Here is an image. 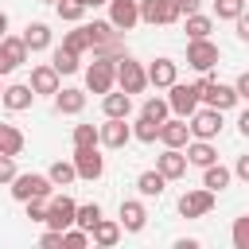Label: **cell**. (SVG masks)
<instances>
[{
	"label": "cell",
	"instance_id": "1",
	"mask_svg": "<svg viewBox=\"0 0 249 249\" xmlns=\"http://www.w3.org/2000/svg\"><path fill=\"white\" fill-rule=\"evenodd\" d=\"M8 187H12V198L16 202H31V198H51L54 195L51 175H39V171H19Z\"/></svg>",
	"mask_w": 249,
	"mask_h": 249
},
{
	"label": "cell",
	"instance_id": "2",
	"mask_svg": "<svg viewBox=\"0 0 249 249\" xmlns=\"http://www.w3.org/2000/svg\"><path fill=\"white\" fill-rule=\"evenodd\" d=\"M218 58H222V51L214 39H187V66H195L198 74H210L218 66Z\"/></svg>",
	"mask_w": 249,
	"mask_h": 249
},
{
	"label": "cell",
	"instance_id": "3",
	"mask_svg": "<svg viewBox=\"0 0 249 249\" xmlns=\"http://www.w3.org/2000/svg\"><path fill=\"white\" fill-rule=\"evenodd\" d=\"M198 101H202L198 82H175V86L167 89V105H171L175 117H191V113L198 109Z\"/></svg>",
	"mask_w": 249,
	"mask_h": 249
},
{
	"label": "cell",
	"instance_id": "4",
	"mask_svg": "<svg viewBox=\"0 0 249 249\" xmlns=\"http://www.w3.org/2000/svg\"><path fill=\"white\" fill-rule=\"evenodd\" d=\"M179 19L183 16H179L175 0H140V23H148V27H171Z\"/></svg>",
	"mask_w": 249,
	"mask_h": 249
},
{
	"label": "cell",
	"instance_id": "5",
	"mask_svg": "<svg viewBox=\"0 0 249 249\" xmlns=\"http://www.w3.org/2000/svg\"><path fill=\"white\" fill-rule=\"evenodd\" d=\"M117 89H124V93H144L148 89V70L128 54L117 58Z\"/></svg>",
	"mask_w": 249,
	"mask_h": 249
},
{
	"label": "cell",
	"instance_id": "6",
	"mask_svg": "<svg viewBox=\"0 0 249 249\" xmlns=\"http://www.w3.org/2000/svg\"><path fill=\"white\" fill-rule=\"evenodd\" d=\"M113 86H117V62H109V58H93V62L86 66V89L105 97Z\"/></svg>",
	"mask_w": 249,
	"mask_h": 249
},
{
	"label": "cell",
	"instance_id": "7",
	"mask_svg": "<svg viewBox=\"0 0 249 249\" xmlns=\"http://www.w3.org/2000/svg\"><path fill=\"white\" fill-rule=\"evenodd\" d=\"M198 89H202V101H206V105H214V109H222V113H226V109H233V105L241 101L233 86H226V82H218V78H210V74L198 82Z\"/></svg>",
	"mask_w": 249,
	"mask_h": 249
},
{
	"label": "cell",
	"instance_id": "8",
	"mask_svg": "<svg viewBox=\"0 0 249 249\" xmlns=\"http://www.w3.org/2000/svg\"><path fill=\"white\" fill-rule=\"evenodd\" d=\"M78 218V202L70 195H51L47 198V226L51 230H70Z\"/></svg>",
	"mask_w": 249,
	"mask_h": 249
},
{
	"label": "cell",
	"instance_id": "9",
	"mask_svg": "<svg viewBox=\"0 0 249 249\" xmlns=\"http://www.w3.org/2000/svg\"><path fill=\"white\" fill-rule=\"evenodd\" d=\"M210 210H214V191H210V187L183 191V198H179V214H183V218H206Z\"/></svg>",
	"mask_w": 249,
	"mask_h": 249
},
{
	"label": "cell",
	"instance_id": "10",
	"mask_svg": "<svg viewBox=\"0 0 249 249\" xmlns=\"http://www.w3.org/2000/svg\"><path fill=\"white\" fill-rule=\"evenodd\" d=\"M27 62V43H23V35H4L0 39V78H8L16 66H23Z\"/></svg>",
	"mask_w": 249,
	"mask_h": 249
},
{
	"label": "cell",
	"instance_id": "11",
	"mask_svg": "<svg viewBox=\"0 0 249 249\" xmlns=\"http://www.w3.org/2000/svg\"><path fill=\"white\" fill-rule=\"evenodd\" d=\"M218 132H222V109L206 105V109H195V113H191V136H198V140H214Z\"/></svg>",
	"mask_w": 249,
	"mask_h": 249
},
{
	"label": "cell",
	"instance_id": "12",
	"mask_svg": "<svg viewBox=\"0 0 249 249\" xmlns=\"http://www.w3.org/2000/svg\"><path fill=\"white\" fill-rule=\"evenodd\" d=\"M74 167H78V179H101L105 175V156L97 152V144L89 148H74Z\"/></svg>",
	"mask_w": 249,
	"mask_h": 249
},
{
	"label": "cell",
	"instance_id": "13",
	"mask_svg": "<svg viewBox=\"0 0 249 249\" xmlns=\"http://www.w3.org/2000/svg\"><path fill=\"white\" fill-rule=\"evenodd\" d=\"M109 23L117 31H132L140 23V0H109Z\"/></svg>",
	"mask_w": 249,
	"mask_h": 249
},
{
	"label": "cell",
	"instance_id": "14",
	"mask_svg": "<svg viewBox=\"0 0 249 249\" xmlns=\"http://www.w3.org/2000/svg\"><path fill=\"white\" fill-rule=\"evenodd\" d=\"M128 117H105V124H101V148H124L128 140H132V124H124Z\"/></svg>",
	"mask_w": 249,
	"mask_h": 249
},
{
	"label": "cell",
	"instance_id": "15",
	"mask_svg": "<svg viewBox=\"0 0 249 249\" xmlns=\"http://www.w3.org/2000/svg\"><path fill=\"white\" fill-rule=\"evenodd\" d=\"M175 82H179V66H175L171 58L160 54V58L148 62V86H156V89H171Z\"/></svg>",
	"mask_w": 249,
	"mask_h": 249
},
{
	"label": "cell",
	"instance_id": "16",
	"mask_svg": "<svg viewBox=\"0 0 249 249\" xmlns=\"http://www.w3.org/2000/svg\"><path fill=\"white\" fill-rule=\"evenodd\" d=\"M187 140H191L187 117H171V121L160 124V144H163V148H187Z\"/></svg>",
	"mask_w": 249,
	"mask_h": 249
},
{
	"label": "cell",
	"instance_id": "17",
	"mask_svg": "<svg viewBox=\"0 0 249 249\" xmlns=\"http://www.w3.org/2000/svg\"><path fill=\"white\" fill-rule=\"evenodd\" d=\"M58 78H62V74L54 70V62H39V66H31V89H35V93H51V97H54V93L62 89Z\"/></svg>",
	"mask_w": 249,
	"mask_h": 249
},
{
	"label": "cell",
	"instance_id": "18",
	"mask_svg": "<svg viewBox=\"0 0 249 249\" xmlns=\"http://www.w3.org/2000/svg\"><path fill=\"white\" fill-rule=\"evenodd\" d=\"M39 93L31 89V82L23 86V82H16V86H8L4 93H0V101H4V109L8 113H23V109H31V101H35Z\"/></svg>",
	"mask_w": 249,
	"mask_h": 249
},
{
	"label": "cell",
	"instance_id": "19",
	"mask_svg": "<svg viewBox=\"0 0 249 249\" xmlns=\"http://www.w3.org/2000/svg\"><path fill=\"white\" fill-rule=\"evenodd\" d=\"M156 167H160L167 179H183L191 163H187V152H179V148H163V152L156 156Z\"/></svg>",
	"mask_w": 249,
	"mask_h": 249
},
{
	"label": "cell",
	"instance_id": "20",
	"mask_svg": "<svg viewBox=\"0 0 249 249\" xmlns=\"http://www.w3.org/2000/svg\"><path fill=\"white\" fill-rule=\"evenodd\" d=\"M187 163L191 167H210V163H218V148H214V140H187Z\"/></svg>",
	"mask_w": 249,
	"mask_h": 249
},
{
	"label": "cell",
	"instance_id": "21",
	"mask_svg": "<svg viewBox=\"0 0 249 249\" xmlns=\"http://www.w3.org/2000/svg\"><path fill=\"white\" fill-rule=\"evenodd\" d=\"M136 191H140L144 198H160V195L167 191V175H163L160 167H152V171H140V175H136Z\"/></svg>",
	"mask_w": 249,
	"mask_h": 249
},
{
	"label": "cell",
	"instance_id": "22",
	"mask_svg": "<svg viewBox=\"0 0 249 249\" xmlns=\"http://www.w3.org/2000/svg\"><path fill=\"white\" fill-rule=\"evenodd\" d=\"M144 222H148V210H144V202H136V198H124V202H121V226H124L128 233H140V230H144Z\"/></svg>",
	"mask_w": 249,
	"mask_h": 249
},
{
	"label": "cell",
	"instance_id": "23",
	"mask_svg": "<svg viewBox=\"0 0 249 249\" xmlns=\"http://www.w3.org/2000/svg\"><path fill=\"white\" fill-rule=\"evenodd\" d=\"M121 233H124V226H121V222H113V218H101V222L89 230L93 245H101V249H113V245L121 241Z\"/></svg>",
	"mask_w": 249,
	"mask_h": 249
},
{
	"label": "cell",
	"instance_id": "24",
	"mask_svg": "<svg viewBox=\"0 0 249 249\" xmlns=\"http://www.w3.org/2000/svg\"><path fill=\"white\" fill-rule=\"evenodd\" d=\"M54 109H58V113H66V117H78V113L86 109V93L66 86V89H58V93H54Z\"/></svg>",
	"mask_w": 249,
	"mask_h": 249
},
{
	"label": "cell",
	"instance_id": "25",
	"mask_svg": "<svg viewBox=\"0 0 249 249\" xmlns=\"http://www.w3.org/2000/svg\"><path fill=\"white\" fill-rule=\"evenodd\" d=\"M101 109H105V117H128L132 113V93H124V89H109L105 97H101Z\"/></svg>",
	"mask_w": 249,
	"mask_h": 249
},
{
	"label": "cell",
	"instance_id": "26",
	"mask_svg": "<svg viewBox=\"0 0 249 249\" xmlns=\"http://www.w3.org/2000/svg\"><path fill=\"white\" fill-rule=\"evenodd\" d=\"M23 148H27V136H23L16 124H4V121H0V152H4V156H19Z\"/></svg>",
	"mask_w": 249,
	"mask_h": 249
},
{
	"label": "cell",
	"instance_id": "27",
	"mask_svg": "<svg viewBox=\"0 0 249 249\" xmlns=\"http://www.w3.org/2000/svg\"><path fill=\"white\" fill-rule=\"evenodd\" d=\"M23 43H27V51H47V47H51V27H47L43 19L27 23V27H23Z\"/></svg>",
	"mask_w": 249,
	"mask_h": 249
},
{
	"label": "cell",
	"instance_id": "28",
	"mask_svg": "<svg viewBox=\"0 0 249 249\" xmlns=\"http://www.w3.org/2000/svg\"><path fill=\"white\" fill-rule=\"evenodd\" d=\"M62 47H70L74 54H82V51H93L89 23H74V31H66V35H62Z\"/></svg>",
	"mask_w": 249,
	"mask_h": 249
},
{
	"label": "cell",
	"instance_id": "29",
	"mask_svg": "<svg viewBox=\"0 0 249 249\" xmlns=\"http://www.w3.org/2000/svg\"><path fill=\"white\" fill-rule=\"evenodd\" d=\"M230 179H233V171H230V167H222V163L202 167V187H210L214 195H218V191H226V187H230Z\"/></svg>",
	"mask_w": 249,
	"mask_h": 249
},
{
	"label": "cell",
	"instance_id": "30",
	"mask_svg": "<svg viewBox=\"0 0 249 249\" xmlns=\"http://www.w3.org/2000/svg\"><path fill=\"white\" fill-rule=\"evenodd\" d=\"M47 175H51L54 187H70V183L78 179V167H74V160H54V163L47 167Z\"/></svg>",
	"mask_w": 249,
	"mask_h": 249
},
{
	"label": "cell",
	"instance_id": "31",
	"mask_svg": "<svg viewBox=\"0 0 249 249\" xmlns=\"http://www.w3.org/2000/svg\"><path fill=\"white\" fill-rule=\"evenodd\" d=\"M210 31H214V19L210 16H202V12H191L187 16V39H210Z\"/></svg>",
	"mask_w": 249,
	"mask_h": 249
},
{
	"label": "cell",
	"instance_id": "32",
	"mask_svg": "<svg viewBox=\"0 0 249 249\" xmlns=\"http://www.w3.org/2000/svg\"><path fill=\"white\" fill-rule=\"evenodd\" d=\"M89 35H93V47H105V43H117V39H121V31H117L109 19H93V23H89Z\"/></svg>",
	"mask_w": 249,
	"mask_h": 249
},
{
	"label": "cell",
	"instance_id": "33",
	"mask_svg": "<svg viewBox=\"0 0 249 249\" xmlns=\"http://www.w3.org/2000/svg\"><path fill=\"white\" fill-rule=\"evenodd\" d=\"M132 136H136L140 144H156V140H160V121H152V117L140 113V121L132 124Z\"/></svg>",
	"mask_w": 249,
	"mask_h": 249
},
{
	"label": "cell",
	"instance_id": "34",
	"mask_svg": "<svg viewBox=\"0 0 249 249\" xmlns=\"http://www.w3.org/2000/svg\"><path fill=\"white\" fill-rule=\"evenodd\" d=\"M54 12H58V19H62V23H82V16H86L89 8H86L82 0H58V4H54Z\"/></svg>",
	"mask_w": 249,
	"mask_h": 249
},
{
	"label": "cell",
	"instance_id": "35",
	"mask_svg": "<svg viewBox=\"0 0 249 249\" xmlns=\"http://www.w3.org/2000/svg\"><path fill=\"white\" fill-rule=\"evenodd\" d=\"M78 58H82V54H74L70 47H58L51 62H54V70H58V74H78V66H82Z\"/></svg>",
	"mask_w": 249,
	"mask_h": 249
},
{
	"label": "cell",
	"instance_id": "36",
	"mask_svg": "<svg viewBox=\"0 0 249 249\" xmlns=\"http://www.w3.org/2000/svg\"><path fill=\"white\" fill-rule=\"evenodd\" d=\"M93 237H89V230H82V226H70V230H62V249H86Z\"/></svg>",
	"mask_w": 249,
	"mask_h": 249
},
{
	"label": "cell",
	"instance_id": "37",
	"mask_svg": "<svg viewBox=\"0 0 249 249\" xmlns=\"http://www.w3.org/2000/svg\"><path fill=\"white\" fill-rule=\"evenodd\" d=\"M140 113H144V117H152V121H160V124H163V121H167V113H171V105H167V97H148V101H144V109H140Z\"/></svg>",
	"mask_w": 249,
	"mask_h": 249
},
{
	"label": "cell",
	"instance_id": "38",
	"mask_svg": "<svg viewBox=\"0 0 249 249\" xmlns=\"http://www.w3.org/2000/svg\"><path fill=\"white\" fill-rule=\"evenodd\" d=\"M89 144H101V128H93V124H74V148H89Z\"/></svg>",
	"mask_w": 249,
	"mask_h": 249
},
{
	"label": "cell",
	"instance_id": "39",
	"mask_svg": "<svg viewBox=\"0 0 249 249\" xmlns=\"http://www.w3.org/2000/svg\"><path fill=\"white\" fill-rule=\"evenodd\" d=\"M101 222V206L97 202H86V206H78V218H74V226H82V230H93Z\"/></svg>",
	"mask_w": 249,
	"mask_h": 249
},
{
	"label": "cell",
	"instance_id": "40",
	"mask_svg": "<svg viewBox=\"0 0 249 249\" xmlns=\"http://www.w3.org/2000/svg\"><path fill=\"white\" fill-rule=\"evenodd\" d=\"M245 12V0H214V16L218 19H237Z\"/></svg>",
	"mask_w": 249,
	"mask_h": 249
},
{
	"label": "cell",
	"instance_id": "41",
	"mask_svg": "<svg viewBox=\"0 0 249 249\" xmlns=\"http://www.w3.org/2000/svg\"><path fill=\"white\" fill-rule=\"evenodd\" d=\"M230 237H233V249H249V214L233 222V230H230Z\"/></svg>",
	"mask_w": 249,
	"mask_h": 249
},
{
	"label": "cell",
	"instance_id": "42",
	"mask_svg": "<svg viewBox=\"0 0 249 249\" xmlns=\"http://www.w3.org/2000/svg\"><path fill=\"white\" fill-rule=\"evenodd\" d=\"M27 206V218L31 222H47V198H31V202H23Z\"/></svg>",
	"mask_w": 249,
	"mask_h": 249
},
{
	"label": "cell",
	"instance_id": "43",
	"mask_svg": "<svg viewBox=\"0 0 249 249\" xmlns=\"http://www.w3.org/2000/svg\"><path fill=\"white\" fill-rule=\"evenodd\" d=\"M19 171H16V156H4L0 152V183H12Z\"/></svg>",
	"mask_w": 249,
	"mask_h": 249
},
{
	"label": "cell",
	"instance_id": "44",
	"mask_svg": "<svg viewBox=\"0 0 249 249\" xmlns=\"http://www.w3.org/2000/svg\"><path fill=\"white\" fill-rule=\"evenodd\" d=\"M39 245H43V249H62V230H47V233L39 237Z\"/></svg>",
	"mask_w": 249,
	"mask_h": 249
},
{
	"label": "cell",
	"instance_id": "45",
	"mask_svg": "<svg viewBox=\"0 0 249 249\" xmlns=\"http://www.w3.org/2000/svg\"><path fill=\"white\" fill-rule=\"evenodd\" d=\"M233 27H237V39H241V43H249V12H241V16L233 19Z\"/></svg>",
	"mask_w": 249,
	"mask_h": 249
},
{
	"label": "cell",
	"instance_id": "46",
	"mask_svg": "<svg viewBox=\"0 0 249 249\" xmlns=\"http://www.w3.org/2000/svg\"><path fill=\"white\" fill-rule=\"evenodd\" d=\"M233 175H237L241 183H249V152H245V156H237V163H233Z\"/></svg>",
	"mask_w": 249,
	"mask_h": 249
},
{
	"label": "cell",
	"instance_id": "47",
	"mask_svg": "<svg viewBox=\"0 0 249 249\" xmlns=\"http://www.w3.org/2000/svg\"><path fill=\"white\" fill-rule=\"evenodd\" d=\"M233 89H237V97H245V101H249V70H245V74H237Z\"/></svg>",
	"mask_w": 249,
	"mask_h": 249
},
{
	"label": "cell",
	"instance_id": "48",
	"mask_svg": "<svg viewBox=\"0 0 249 249\" xmlns=\"http://www.w3.org/2000/svg\"><path fill=\"white\" fill-rule=\"evenodd\" d=\"M198 4H202V0H175L179 16H191V12H198Z\"/></svg>",
	"mask_w": 249,
	"mask_h": 249
},
{
	"label": "cell",
	"instance_id": "49",
	"mask_svg": "<svg viewBox=\"0 0 249 249\" xmlns=\"http://www.w3.org/2000/svg\"><path fill=\"white\" fill-rule=\"evenodd\" d=\"M237 132H241V136H245V140H249V109H245V113H241V117H237Z\"/></svg>",
	"mask_w": 249,
	"mask_h": 249
},
{
	"label": "cell",
	"instance_id": "50",
	"mask_svg": "<svg viewBox=\"0 0 249 249\" xmlns=\"http://www.w3.org/2000/svg\"><path fill=\"white\" fill-rule=\"evenodd\" d=\"M175 249H198V237H179Z\"/></svg>",
	"mask_w": 249,
	"mask_h": 249
},
{
	"label": "cell",
	"instance_id": "51",
	"mask_svg": "<svg viewBox=\"0 0 249 249\" xmlns=\"http://www.w3.org/2000/svg\"><path fill=\"white\" fill-rule=\"evenodd\" d=\"M4 35H8V16L0 12V39H4Z\"/></svg>",
	"mask_w": 249,
	"mask_h": 249
},
{
	"label": "cell",
	"instance_id": "52",
	"mask_svg": "<svg viewBox=\"0 0 249 249\" xmlns=\"http://www.w3.org/2000/svg\"><path fill=\"white\" fill-rule=\"evenodd\" d=\"M86 8H101V4H109V0H82Z\"/></svg>",
	"mask_w": 249,
	"mask_h": 249
},
{
	"label": "cell",
	"instance_id": "53",
	"mask_svg": "<svg viewBox=\"0 0 249 249\" xmlns=\"http://www.w3.org/2000/svg\"><path fill=\"white\" fill-rule=\"evenodd\" d=\"M39 4H58V0H39Z\"/></svg>",
	"mask_w": 249,
	"mask_h": 249
},
{
	"label": "cell",
	"instance_id": "54",
	"mask_svg": "<svg viewBox=\"0 0 249 249\" xmlns=\"http://www.w3.org/2000/svg\"><path fill=\"white\" fill-rule=\"evenodd\" d=\"M0 93H4V89H0Z\"/></svg>",
	"mask_w": 249,
	"mask_h": 249
}]
</instances>
